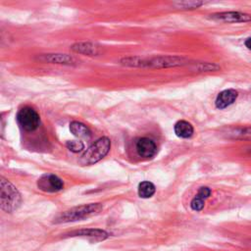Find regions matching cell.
Listing matches in <instances>:
<instances>
[{"label": "cell", "instance_id": "cell-21", "mask_svg": "<svg viewBox=\"0 0 251 251\" xmlns=\"http://www.w3.org/2000/svg\"><path fill=\"white\" fill-rule=\"evenodd\" d=\"M196 195L203 198L204 200H206L211 195V189L207 186H202L198 189V192H197Z\"/></svg>", "mask_w": 251, "mask_h": 251}, {"label": "cell", "instance_id": "cell-22", "mask_svg": "<svg viewBox=\"0 0 251 251\" xmlns=\"http://www.w3.org/2000/svg\"><path fill=\"white\" fill-rule=\"evenodd\" d=\"M244 44H245V46H246L248 49H250V50H251V37L247 38V39L245 40Z\"/></svg>", "mask_w": 251, "mask_h": 251}, {"label": "cell", "instance_id": "cell-24", "mask_svg": "<svg viewBox=\"0 0 251 251\" xmlns=\"http://www.w3.org/2000/svg\"><path fill=\"white\" fill-rule=\"evenodd\" d=\"M250 245H251V240H250Z\"/></svg>", "mask_w": 251, "mask_h": 251}, {"label": "cell", "instance_id": "cell-10", "mask_svg": "<svg viewBox=\"0 0 251 251\" xmlns=\"http://www.w3.org/2000/svg\"><path fill=\"white\" fill-rule=\"evenodd\" d=\"M38 60L51 64L74 65L75 63V58L67 54H44L38 57Z\"/></svg>", "mask_w": 251, "mask_h": 251}, {"label": "cell", "instance_id": "cell-23", "mask_svg": "<svg viewBox=\"0 0 251 251\" xmlns=\"http://www.w3.org/2000/svg\"><path fill=\"white\" fill-rule=\"evenodd\" d=\"M244 152H245V154H246V155H248V156H251V145H249V146L245 147V149H244Z\"/></svg>", "mask_w": 251, "mask_h": 251}, {"label": "cell", "instance_id": "cell-11", "mask_svg": "<svg viewBox=\"0 0 251 251\" xmlns=\"http://www.w3.org/2000/svg\"><path fill=\"white\" fill-rule=\"evenodd\" d=\"M174 130L176 136L180 138H189L193 134V126L186 121H178L175 124Z\"/></svg>", "mask_w": 251, "mask_h": 251}, {"label": "cell", "instance_id": "cell-9", "mask_svg": "<svg viewBox=\"0 0 251 251\" xmlns=\"http://www.w3.org/2000/svg\"><path fill=\"white\" fill-rule=\"evenodd\" d=\"M238 96V92L235 89H225L222 92H220L216 98L215 104L218 109H225L236 100Z\"/></svg>", "mask_w": 251, "mask_h": 251}, {"label": "cell", "instance_id": "cell-17", "mask_svg": "<svg viewBox=\"0 0 251 251\" xmlns=\"http://www.w3.org/2000/svg\"><path fill=\"white\" fill-rule=\"evenodd\" d=\"M204 4V2L202 1H198V0H189V1H177V2H174L173 5L176 8V9H181V10H187V9H197L200 6H202Z\"/></svg>", "mask_w": 251, "mask_h": 251}, {"label": "cell", "instance_id": "cell-2", "mask_svg": "<svg viewBox=\"0 0 251 251\" xmlns=\"http://www.w3.org/2000/svg\"><path fill=\"white\" fill-rule=\"evenodd\" d=\"M102 210V205L99 203H90L87 205H81L72 208L56 218V223H69L79 221L90 216L98 214Z\"/></svg>", "mask_w": 251, "mask_h": 251}, {"label": "cell", "instance_id": "cell-12", "mask_svg": "<svg viewBox=\"0 0 251 251\" xmlns=\"http://www.w3.org/2000/svg\"><path fill=\"white\" fill-rule=\"evenodd\" d=\"M72 49L76 53L85 54L88 56H95V55H98L100 52L98 46H96L95 44L89 43V42L75 43L72 46Z\"/></svg>", "mask_w": 251, "mask_h": 251}, {"label": "cell", "instance_id": "cell-5", "mask_svg": "<svg viewBox=\"0 0 251 251\" xmlns=\"http://www.w3.org/2000/svg\"><path fill=\"white\" fill-rule=\"evenodd\" d=\"M17 121L25 130L33 131L39 126L40 117L33 108L26 106L18 112Z\"/></svg>", "mask_w": 251, "mask_h": 251}, {"label": "cell", "instance_id": "cell-14", "mask_svg": "<svg viewBox=\"0 0 251 251\" xmlns=\"http://www.w3.org/2000/svg\"><path fill=\"white\" fill-rule=\"evenodd\" d=\"M75 234L79 236H88L94 238V240H104L108 237V233L101 229H82L76 231Z\"/></svg>", "mask_w": 251, "mask_h": 251}, {"label": "cell", "instance_id": "cell-3", "mask_svg": "<svg viewBox=\"0 0 251 251\" xmlns=\"http://www.w3.org/2000/svg\"><path fill=\"white\" fill-rule=\"evenodd\" d=\"M111 141L108 137L103 136L97 139L91 146H89L86 151L82 154L80 158L81 165H93L103 159L110 151Z\"/></svg>", "mask_w": 251, "mask_h": 251}, {"label": "cell", "instance_id": "cell-18", "mask_svg": "<svg viewBox=\"0 0 251 251\" xmlns=\"http://www.w3.org/2000/svg\"><path fill=\"white\" fill-rule=\"evenodd\" d=\"M221 67L215 63H197L196 65L191 67V70L195 72H211V71H218Z\"/></svg>", "mask_w": 251, "mask_h": 251}, {"label": "cell", "instance_id": "cell-15", "mask_svg": "<svg viewBox=\"0 0 251 251\" xmlns=\"http://www.w3.org/2000/svg\"><path fill=\"white\" fill-rule=\"evenodd\" d=\"M156 191L155 185L150 181H142L138 184V195L141 198H150Z\"/></svg>", "mask_w": 251, "mask_h": 251}, {"label": "cell", "instance_id": "cell-13", "mask_svg": "<svg viewBox=\"0 0 251 251\" xmlns=\"http://www.w3.org/2000/svg\"><path fill=\"white\" fill-rule=\"evenodd\" d=\"M70 130L71 132L76 136V137H82V138H86L90 136V130L89 128L83 125L82 123L74 121L70 124Z\"/></svg>", "mask_w": 251, "mask_h": 251}, {"label": "cell", "instance_id": "cell-19", "mask_svg": "<svg viewBox=\"0 0 251 251\" xmlns=\"http://www.w3.org/2000/svg\"><path fill=\"white\" fill-rule=\"evenodd\" d=\"M204 203L205 200L203 198L195 195V197L190 202V207L193 211H201L204 208Z\"/></svg>", "mask_w": 251, "mask_h": 251}, {"label": "cell", "instance_id": "cell-4", "mask_svg": "<svg viewBox=\"0 0 251 251\" xmlns=\"http://www.w3.org/2000/svg\"><path fill=\"white\" fill-rule=\"evenodd\" d=\"M187 64V60L182 57L177 56H159L152 59H140L138 60L137 67H149L155 69L162 68H171V67H178Z\"/></svg>", "mask_w": 251, "mask_h": 251}, {"label": "cell", "instance_id": "cell-16", "mask_svg": "<svg viewBox=\"0 0 251 251\" xmlns=\"http://www.w3.org/2000/svg\"><path fill=\"white\" fill-rule=\"evenodd\" d=\"M231 138L235 139H251V127H238L228 132Z\"/></svg>", "mask_w": 251, "mask_h": 251}, {"label": "cell", "instance_id": "cell-8", "mask_svg": "<svg viewBox=\"0 0 251 251\" xmlns=\"http://www.w3.org/2000/svg\"><path fill=\"white\" fill-rule=\"evenodd\" d=\"M136 152L137 154L144 159L152 158L157 152V146L154 140L148 137H141L136 141Z\"/></svg>", "mask_w": 251, "mask_h": 251}, {"label": "cell", "instance_id": "cell-20", "mask_svg": "<svg viewBox=\"0 0 251 251\" xmlns=\"http://www.w3.org/2000/svg\"><path fill=\"white\" fill-rule=\"evenodd\" d=\"M66 146L68 147V149H70L72 152H80L82 151V149L84 148V144L81 141H68L66 143Z\"/></svg>", "mask_w": 251, "mask_h": 251}, {"label": "cell", "instance_id": "cell-1", "mask_svg": "<svg viewBox=\"0 0 251 251\" xmlns=\"http://www.w3.org/2000/svg\"><path fill=\"white\" fill-rule=\"evenodd\" d=\"M1 209L7 213L16 211L22 202V197L18 189L4 177L1 178Z\"/></svg>", "mask_w": 251, "mask_h": 251}, {"label": "cell", "instance_id": "cell-7", "mask_svg": "<svg viewBox=\"0 0 251 251\" xmlns=\"http://www.w3.org/2000/svg\"><path fill=\"white\" fill-rule=\"evenodd\" d=\"M211 18L225 23H248L251 22V15L242 12H222L211 15Z\"/></svg>", "mask_w": 251, "mask_h": 251}, {"label": "cell", "instance_id": "cell-6", "mask_svg": "<svg viewBox=\"0 0 251 251\" xmlns=\"http://www.w3.org/2000/svg\"><path fill=\"white\" fill-rule=\"evenodd\" d=\"M37 186L45 192H58L64 188V182L59 176L53 174H47L38 179Z\"/></svg>", "mask_w": 251, "mask_h": 251}]
</instances>
